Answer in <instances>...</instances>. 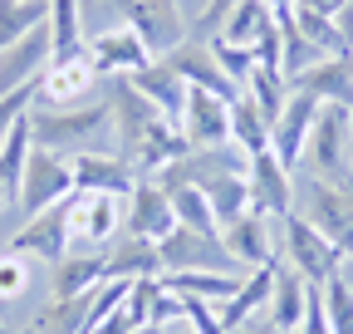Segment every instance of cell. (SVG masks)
I'll return each mask as SVG.
<instances>
[{
    "label": "cell",
    "instance_id": "6da1fadb",
    "mask_svg": "<svg viewBox=\"0 0 353 334\" xmlns=\"http://www.w3.org/2000/svg\"><path fill=\"white\" fill-rule=\"evenodd\" d=\"M30 133L34 148H50L59 157H79V153H99L108 133V104H79V108H50V104H34L30 108Z\"/></svg>",
    "mask_w": 353,
    "mask_h": 334
},
{
    "label": "cell",
    "instance_id": "7a4b0ae2",
    "mask_svg": "<svg viewBox=\"0 0 353 334\" xmlns=\"http://www.w3.org/2000/svg\"><path fill=\"white\" fill-rule=\"evenodd\" d=\"M294 217H304L343 256H353V182H324L304 167H294Z\"/></svg>",
    "mask_w": 353,
    "mask_h": 334
},
{
    "label": "cell",
    "instance_id": "3957f363",
    "mask_svg": "<svg viewBox=\"0 0 353 334\" xmlns=\"http://www.w3.org/2000/svg\"><path fill=\"white\" fill-rule=\"evenodd\" d=\"M348 133H353V108L343 104H319V118L309 128L299 167L324 182H353V157H348Z\"/></svg>",
    "mask_w": 353,
    "mask_h": 334
},
{
    "label": "cell",
    "instance_id": "277c9868",
    "mask_svg": "<svg viewBox=\"0 0 353 334\" xmlns=\"http://www.w3.org/2000/svg\"><path fill=\"white\" fill-rule=\"evenodd\" d=\"M280 266H290L299 280H309V285H324L334 271H343L348 266V256L324 236V231H314L304 217H285L280 222Z\"/></svg>",
    "mask_w": 353,
    "mask_h": 334
},
{
    "label": "cell",
    "instance_id": "5b68a950",
    "mask_svg": "<svg viewBox=\"0 0 353 334\" xmlns=\"http://www.w3.org/2000/svg\"><path fill=\"white\" fill-rule=\"evenodd\" d=\"M123 202L128 197H108V192H74L64 202V231H69V250H108L123 236Z\"/></svg>",
    "mask_w": 353,
    "mask_h": 334
},
{
    "label": "cell",
    "instance_id": "8992f818",
    "mask_svg": "<svg viewBox=\"0 0 353 334\" xmlns=\"http://www.w3.org/2000/svg\"><path fill=\"white\" fill-rule=\"evenodd\" d=\"M103 104H108V133H113V153L123 162H132V153L143 148V138L162 123V113L132 89V79H103Z\"/></svg>",
    "mask_w": 353,
    "mask_h": 334
},
{
    "label": "cell",
    "instance_id": "52a82bcc",
    "mask_svg": "<svg viewBox=\"0 0 353 334\" xmlns=\"http://www.w3.org/2000/svg\"><path fill=\"white\" fill-rule=\"evenodd\" d=\"M74 197V167L69 157L50 153V148H34L25 173H20V192H15V206H20V222L44 212V206H59Z\"/></svg>",
    "mask_w": 353,
    "mask_h": 334
},
{
    "label": "cell",
    "instance_id": "ba28073f",
    "mask_svg": "<svg viewBox=\"0 0 353 334\" xmlns=\"http://www.w3.org/2000/svg\"><path fill=\"white\" fill-rule=\"evenodd\" d=\"M157 256H162V275L167 271H236L245 275L236 261H231V250L221 246V231H192V226H172L162 241H157Z\"/></svg>",
    "mask_w": 353,
    "mask_h": 334
},
{
    "label": "cell",
    "instance_id": "9c48e42d",
    "mask_svg": "<svg viewBox=\"0 0 353 334\" xmlns=\"http://www.w3.org/2000/svg\"><path fill=\"white\" fill-rule=\"evenodd\" d=\"M123 25H132L143 35V45L152 50V59L172 55L182 39H192V15L176 0H128Z\"/></svg>",
    "mask_w": 353,
    "mask_h": 334
},
{
    "label": "cell",
    "instance_id": "30bf717a",
    "mask_svg": "<svg viewBox=\"0 0 353 334\" xmlns=\"http://www.w3.org/2000/svg\"><path fill=\"white\" fill-rule=\"evenodd\" d=\"M83 55L94 59L99 79H132L138 69L152 64V50L143 45V35L132 25H103V30H94V35H88V45H83Z\"/></svg>",
    "mask_w": 353,
    "mask_h": 334
},
{
    "label": "cell",
    "instance_id": "8fae6325",
    "mask_svg": "<svg viewBox=\"0 0 353 334\" xmlns=\"http://www.w3.org/2000/svg\"><path fill=\"white\" fill-rule=\"evenodd\" d=\"M245 182H250V212L255 217H270L285 222L294 212V173L275 157V153H260L245 167Z\"/></svg>",
    "mask_w": 353,
    "mask_h": 334
},
{
    "label": "cell",
    "instance_id": "7c38bea8",
    "mask_svg": "<svg viewBox=\"0 0 353 334\" xmlns=\"http://www.w3.org/2000/svg\"><path fill=\"white\" fill-rule=\"evenodd\" d=\"M94 89H103L94 59H88V55H74V59H54L50 69L39 74V99H34V104L79 108V104H94Z\"/></svg>",
    "mask_w": 353,
    "mask_h": 334
},
{
    "label": "cell",
    "instance_id": "4fadbf2b",
    "mask_svg": "<svg viewBox=\"0 0 353 334\" xmlns=\"http://www.w3.org/2000/svg\"><path fill=\"white\" fill-rule=\"evenodd\" d=\"M314 118H319V99L314 94H304V89H290V99H285V108L275 113V123H270V153L290 167H299V157H304V143H309V128H314Z\"/></svg>",
    "mask_w": 353,
    "mask_h": 334
},
{
    "label": "cell",
    "instance_id": "5bb4252c",
    "mask_svg": "<svg viewBox=\"0 0 353 334\" xmlns=\"http://www.w3.org/2000/svg\"><path fill=\"white\" fill-rule=\"evenodd\" d=\"M182 138L187 148H226L231 143V104L216 99L211 89H192L187 84V108H182Z\"/></svg>",
    "mask_w": 353,
    "mask_h": 334
},
{
    "label": "cell",
    "instance_id": "9a60e30c",
    "mask_svg": "<svg viewBox=\"0 0 353 334\" xmlns=\"http://www.w3.org/2000/svg\"><path fill=\"white\" fill-rule=\"evenodd\" d=\"M270 226H275L270 217L245 212V217H236L231 226H221V246L231 250V261H236L241 271L275 266V261H280V236H275Z\"/></svg>",
    "mask_w": 353,
    "mask_h": 334
},
{
    "label": "cell",
    "instance_id": "2e32d148",
    "mask_svg": "<svg viewBox=\"0 0 353 334\" xmlns=\"http://www.w3.org/2000/svg\"><path fill=\"white\" fill-rule=\"evenodd\" d=\"M172 226H176L172 197L152 177H138V187H132L128 202H123V231L128 236H143V241H162Z\"/></svg>",
    "mask_w": 353,
    "mask_h": 334
},
{
    "label": "cell",
    "instance_id": "e0dca14e",
    "mask_svg": "<svg viewBox=\"0 0 353 334\" xmlns=\"http://www.w3.org/2000/svg\"><path fill=\"white\" fill-rule=\"evenodd\" d=\"M10 250L30 261H44V266H59L69 256V231H64V202L59 206H44V212L25 217L20 231L10 236Z\"/></svg>",
    "mask_w": 353,
    "mask_h": 334
},
{
    "label": "cell",
    "instance_id": "ac0fdd59",
    "mask_svg": "<svg viewBox=\"0 0 353 334\" xmlns=\"http://www.w3.org/2000/svg\"><path fill=\"white\" fill-rule=\"evenodd\" d=\"M176 74H182V84H192V89H211L216 99H226V104H236L241 99V89L221 74V64H216V55H211V45L206 39H182L172 55H162Z\"/></svg>",
    "mask_w": 353,
    "mask_h": 334
},
{
    "label": "cell",
    "instance_id": "d6986e66",
    "mask_svg": "<svg viewBox=\"0 0 353 334\" xmlns=\"http://www.w3.org/2000/svg\"><path fill=\"white\" fill-rule=\"evenodd\" d=\"M74 167V192H108V197H128L138 187V173H132V162H123L118 153H79L69 157Z\"/></svg>",
    "mask_w": 353,
    "mask_h": 334
},
{
    "label": "cell",
    "instance_id": "ffe728a7",
    "mask_svg": "<svg viewBox=\"0 0 353 334\" xmlns=\"http://www.w3.org/2000/svg\"><path fill=\"white\" fill-rule=\"evenodd\" d=\"M44 69H50V30H30L20 35L15 45L0 50V94H10L20 89V84H34Z\"/></svg>",
    "mask_w": 353,
    "mask_h": 334
},
{
    "label": "cell",
    "instance_id": "44dd1931",
    "mask_svg": "<svg viewBox=\"0 0 353 334\" xmlns=\"http://www.w3.org/2000/svg\"><path fill=\"white\" fill-rule=\"evenodd\" d=\"M162 275V256H157V241L143 236H118L103 250V280H157Z\"/></svg>",
    "mask_w": 353,
    "mask_h": 334
},
{
    "label": "cell",
    "instance_id": "7402d4cb",
    "mask_svg": "<svg viewBox=\"0 0 353 334\" xmlns=\"http://www.w3.org/2000/svg\"><path fill=\"white\" fill-rule=\"evenodd\" d=\"M290 89L314 94L319 104H343L353 108V55H324L319 64H309Z\"/></svg>",
    "mask_w": 353,
    "mask_h": 334
},
{
    "label": "cell",
    "instance_id": "603a6c76",
    "mask_svg": "<svg viewBox=\"0 0 353 334\" xmlns=\"http://www.w3.org/2000/svg\"><path fill=\"white\" fill-rule=\"evenodd\" d=\"M132 89H138L167 123H182V108H187V84H182V74H176L167 59H152L148 69H138L132 74Z\"/></svg>",
    "mask_w": 353,
    "mask_h": 334
},
{
    "label": "cell",
    "instance_id": "cb8c5ba5",
    "mask_svg": "<svg viewBox=\"0 0 353 334\" xmlns=\"http://www.w3.org/2000/svg\"><path fill=\"white\" fill-rule=\"evenodd\" d=\"M172 295H182V300H206V305H226L231 295H236V285L245 280V275H236V271H167V275H157Z\"/></svg>",
    "mask_w": 353,
    "mask_h": 334
},
{
    "label": "cell",
    "instance_id": "d4e9b609",
    "mask_svg": "<svg viewBox=\"0 0 353 334\" xmlns=\"http://www.w3.org/2000/svg\"><path fill=\"white\" fill-rule=\"evenodd\" d=\"M309 280H299L290 266L275 261V285H270V305H265V320H270L280 334H294L299 320H304V305H309Z\"/></svg>",
    "mask_w": 353,
    "mask_h": 334
},
{
    "label": "cell",
    "instance_id": "484cf974",
    "mask_svg": "<svg viewBox=\"0 0 353 334\" xmlns=\"http://www.w3.org/2000/svg\"><path fill=\"white\" fill-rule=\"evenodd\" d=\"M94 285H103V250H69L59 266H50V295L54 300L83 295Z\"/></svg>",
    "mask_w": 353,
    "mask_h": 334
},
{
    "label": "cell",
    "instance_id": "4316f807",
    "mask_svg": "<svg viewBox=\"0 0 353 334\" xmlns=\"http://www.w3.org/2000/svg\"><path fill=\"white\" fill-rule=\"evenodd\" d=\"M270 285H275V266H260V271H245V280L236 285V295L221 305V324H226V334L255 315H265V305H270Z\"/></svg>",
    "mask_w": 353,
    "mask_h": 334
},
{
    "label": "cell",
    "instance_id": "83f0119b",
    "mask_svg": "<svg viewBox=\"0 0 353 334\" xmlns=\"http://www.w3.org/2000/svg\"><path fill=\"white\" fill-rule=\"evenodd\" d=\"M99 290V285H94ZM94 290H83V295H69V300H50L25 334H88V315H94Z\"/></svg>",
    "mask_w": 353,
    "mask_h": 334
},
{
    "label": "cell",
    "instance_id": "f1b7e54d",
    "mask_svg": "<svg viewBox=\"0 0 353 334\" xmlns=\"http://www.w3.org/2000/svg\"><path fill=\"white\" fill-rule=\"evenodd\" d=\"M44 30H50V64H54V59H74V55H83V45H88L79 0H50Z\"/></svg>",
    "mask_w": 353,
    "mask_h": 334
},
{
    "label": "cell",
    "instance_id": "f546056e",
    "mask_svg": "<svg viewBox=\"0 0 353 334\" xmlns=\"http://www.w3.org/2000/svg\"><path fill=\"white\" fill-rule=\"evenodd\" d=\"M30 153H34V133H30V113H20V118L10 123V133L0 138V187L10 192V202H15V192H20V173H25V162H30Z\"/></svg>",
    "mask_w": 353,
    "mask_h": 334
},
{
    "label": "cell",
    "instance_id": "4dcf8cb0",
    "mask_svg": "<svg viewBox=\"0 0 353 334\" xmlns=\"http://www.w3.org/2000/svg\"><path fill=\"white\" fill-rule=\"evenodd\" d=\"M231 148H241L245 157L270 153V118H265L245 94L231 104Z\"/></svg>",
    "mask_w": 353,
    "mask_h": 334
},
{
    "label": "cell",
    "instance_id": "1f68e13d",
    "mask_svg": "<svg viewBox=\"0 0 353 334\" xmlns=\"http://www.w3.org/2000/svg\"><path fill=\"white\" fill-rule=\"evenodd\" d=\"M201 192H206V202H211L216 226H231L236 217H245V212H250V182H245V173H226V177L206 182Z\"/></svg>",
    "mask_w": 353,
    "mask_h": 334
},
{
    "label": "cell",
    "instance_id": "d6a6232c",
    "mask_svg": "<svg viewBox=\"0 0 353 334\" xmlns=\"http://www.w3.org/2000/svg\"><path fill=\"white\" fill-rule=\"evenodd\" d=\"M270 25H275V15H270L265 0H241V6L226 15V25H221V39H231V45H241V50H255V39Z\"/></svg>",
    "mask_w": 353,
    "mask_h": 334
},
{
    "label": "cell",
    "instance_id": "836d02e7",
    "mask_svg": "<svg viewBox=\"0 0 353 334\" xmlns=\"http://www.w3.org/2000/svg\"><path fill=\"white\" fill-rule=\"evenodd\" d=\"M265 118H270L275 123V113L285 108V99H290V79L280 74V69H265V64H255L250 69V79H245V89H241Z\"/></svg>",
    "mask_w": 353,
    "mask_h": 334
},
{
    "label": "cell",
    "instance_id": "e575fe53",
    "mask_svg": "<svg viewBox=\"0 0 353 334\" xmlns=\"http://www.w3.org/2000/svg\"><path fill=\"white\" fill-rule=\"evenodd\" d=\"M50 15V0H0V50L15 45L20 35L39 30Z\"/></svg>",
    "mask_w": 353,
    "mask_h": 334
},
{
    "label": "cell",
    "instance_id": "d590c367",
    "mask_svg": "<svg viewBox=\"0 0 353 334\" xmlns=\"http://www.w3.org/2000/svg\"><path fill=\"white\" fill-rule=\"evenodd\" d=\"M294 30H299L319 55H353L348 39H343L339 25H334V15H324V10H304V6H294Z\"/></svg>",
    "mask_w": 353,
    "mask_h": 334
},
{
    "label": "cell",
    "instance_id": "8d00e7d4",
    "mask_svg": "<svg viewBox=\"0 0 353 334\" xmlns=\"http://www.w3.org/2000/svg\"><path fill=\"white\" fill-rule=\"evenodd\" d=\"M172 197V212H176V226H192V231H221L216 226V217H211V202H206V192L201 187H176V192H167Z\"/></svg>",
    "mask_w": 353,
    "mask_h": 334
},
{
    "label": "cell",
    "instance_id": "74e56055",
    "mask_svg": "<svg viewBox=\"0 0 353 334\" xmlns=\"http://www.w3.org/2000/svg\"><path fill=\"white\" fill-rule=\"evenodd\" d=\"M319 300H324V315H329L334 334H353V285L343 280V271H334L319 285Z\"/></svg>",
    "mask_w": 353,
    "mask_h": 334
},
{
    "label": "cell",
    "instance_id": "f35d334b",
    "mask_svg": "<svg viewBox=\"0 0 353 334\" xmlns=\"http://www.w3.org/2000/svg\"><path fill=\"white\" fill-rule=\"evenodd\" d=\"M206 45H211V55H216L221 74H226L236 89H245V79H250V69H255V55H250V50H241V45H231V39H221V35H211Z\"/></svg>",
    "mask_w": 353,
    "mask_h": 334
},
{
    "label": "cell",
    "instance_id": "ab89813d",
    "mask_svg": "<svg viewBox=\"0 0 353 334\" xmlns=\"http://www.w3.org/2000/svg\"><path fill=\"white\" fill-rule=\"evenodd\" d=\"M25 290H30V256L6 250L0 256V300H20Z\"/></svg>",
    "mask_w": 353,
    "mask_h": 334
},
{
    "label": "cell",
    "instance_id": "60d3db41",
    "mask_svg": "<svg viewBox=\"0 0 353 334\" xmlns=\"http://www.w3.org/2000/svg\"><path fill=\"white\" fill-rule=\"evenodd\" d=\"M34 99H39V79H34V84H20V89H10V94H0V138L10 133V123H15L20 113L34 108Z\"/></svg>",
    "mask_w": 353,
    "mask_h": 334
},
{
    "label": "cell",
    "instance_id": "b9f144b4",
    "mask_svg": "<svg viewBox=\"0 0 353 334\" xmlns=\"http://www.w3.org/2000/svg\"><path fill=\"white\" fill-rule=\"evenodd\" d=\"M176 320H187V305H182V295H172V290L157 280V295L148 305V324H176Z\"/></svg>",
    "mask_w": 353,
    "mask_h": 334
},
{
    "label": "cell",
    "instance_id": "7bdbcfd3",
    "mask_svg": "<svg viewBox=\"0 0 353 334\" xmlns=\"http://www.w3.org/2000/svg\"><path fill=\"white\" fill-rule=\"evenodd\" d=\"M182 305H187V324H192L196 334H226L216 305H206V300H182Z\"/></svg>",
    "mask_w": 353,
    "mask_h": 334
},
{
    "label": "cell",
    "instance_id": "ee69618b",
    "mask_svg": "<svg viewBox=\"0 0 353 334\" xmlns=\"http://www.w3.org/2000/svg\"><path fill=\"white\" fill-rule=\"evenodd\" d=\"M294 334H334V324H329V315H324V300H319V285L309 290V305H304V320H299Z\"/></svg>",
    "mask_w": 353,
    "mask_h": 334
},
{
    "label": "cell",
    "instance_id": "f6af8a7d",
    "mask_svg": "<svg viewBox=\"0 0 353 334\" xmlns=\"http://www.w3.org/2000/svg\"><path fill=\"white\" fill-rule=\"evenodd\" d=\"M138 329H143V324L128 315V305H118V310H113L103 324H94V334H138Z\"/></svg>",
    "mask_w": 353,
    "mask_h": 334
},
{
    "label": "cell",
    "instance_id": "bcb514c9",
    "mask_svg": "<svg viewBox=\"0 0 353 334\" xmlns=\"http://www.w3.org/2000/svg\"><path fill=\"white\" fill-rule=\"evenodd\" d=\"M334 25H339V35L348 39V50H353V0H343V6H339V15H334Z\"/></svg>",
    "mask_w": 353,
    "mask_h": 334
},
{
    "label": "cell",
    "instance_id": "7dc6e473",
    "mask_svg": "<svg viewBox=\"0 0 353 334\" xmlns=\"http://www.w3.org/2000/svg\"><path fill=\"white\" fill-rule=\"evenodd\" d=\"M231 334H280V329H275L270 320H265V315H255V320H245V324H236Z\"/></svg>",
    "mask_w": 353,
    "mask_h": 334
},
{
    "label": "cell",
    "instance_id": "c3c4849f",
    "mask_svg": "<svg viewBox=\"0 0 353 334\" xmlns=\"http://www.w3.org/2000/svg\"><path fill=\"white\" fill-rule=\"evenodd\" d=\"M265 6H270L275 20H294V6H299V0H265Z\"/></svg>",
    "mask_w": 353,
    "mask_h": 334
},
{
    "label": "cell",
    "instance_id": "681fc988",
    "mask_svg": "<svg viewBox=\"0 0 353 334\" xmlns=\"http://www.w3.org/2000/svg\"><path fill=\"white\" fill-rule=\"evenodd\" d=\"M299 6H304V10H324V15H339V6H343V0H299Z\"/></svg>",
    "mask_w": 353,
    "mask_h": 334
},
{
    "label": "cell",
    "instance_id": "f907efd6",
    "mask_svg": "<svg viewBox=\"0 0 353 334\" xmlns=\"http://www.w3.org/2000/svg\"><path fill=\"white\" fill-rule=\"evenodd\" d=\"M162 329H167V334H196V329H192L187 320H176V324H162Z\"/></svg>",
    "mask_w": 353,
    "mask_h": 334
},
{
    "label": "cell",
    "instance_id": "816d5d0a",
    "mask_svg": "<svg viewBox=\"0 0 353 334\" xmlns=\"http://www.w3.org/2000/svg\"><path fill=\"white\" fill-rule=\"evenodd\" d=\"M138 334H167V329H162V324H143Z\"/></svg>",
    "mask_w": 353,
    "mask_h": 334
},
{
    "label": "cell",
    "instance_id": "f5cc1de1",
    "mask_svg": "<svg viewBox=\"0 0 353 334\" xmlns=\"http://www.w3.org/2000/svg\"><path fill=\"white\" fill-rule=\"evenodd\" d=\"M6 206H15V202H10V192H6V187H0V212H6Z\"/></svg>",
    "mask_w": 353,
    "mask_h": 334
},
{
    "label": "cell",
    "instance_id": "db71d44e",
    "mask_svg": "<svg viewBox=\"0 0 353 334\" xmlns=\"http://www.w3.org/2000/svg\"><path fill=\"white\" fill-rule=\"evenodd\" d=\"M348 157H353V133H348Z\"/></svg>",
    "mask_w": 353,
    "mask_h": 334
}]
</instances>
